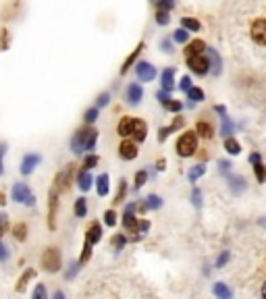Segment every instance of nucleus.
<instances>
[{
    "mask_svg": "<svg viewBox=\"0 0 266 299\" xmlns=\"http://www.w3.org/2000/svg\"><path fill=\"white\" fill-rule=\"evenodd\" d=\"M96 139H98V131L94 127H83L73 135V139H71V150L75 154L92 152L96 148Z\"/></svg>",
    "mask_w": 266,
    "mask_h": 299,
    "instance_id": "obj_1",
    "label": "nucleus"
},
{
    "mask_svg": "<svg viewBox=\"0 0 266 299\" xmlns=\"http://www.w3.org/2000/svg\"><path fill=\"white\" fill-rule=\"evenodd\" d=\"M135 204H127V208H125V214H123V226L127 228L129 233H137L133 239L137 241L141 235H144L148 228H150V222L148 220H137L135 216H133V212H135Z\"/></svg>",
    "mask_w": 266,
    "mask_h": 299,
    "instance_id": "obj_2",
    "label": "nucleus"
},
{
    "mask_svg": "<svg viewBox=\"0 0 266 299\" xmlns=\"http://www.w3.org/2000/svg\"><path fill=\"white\" fill-rule=\"evenodd\" d=\"M196 148H198V135L193 133V131L181 133L179 142H177V154L183 156V158H189V156H193Z\"/></svg>",
    "mask_w": 266,
    "mask_h": 299,
    "instance_id": "obj_3",
    "label": "nucleus"
},
{
    "mask_svg": "<svg viewBox=\"0 0 266 299\" xmlns=\"http://www.w3.org/2000/svg\"><path fill=\"white\" fill-rule=\"evenodd\" d=\"M11 198L19 204H27V206H33L35 204V196L31 193V189L25 185V183H17L11 191Z\"/></svg>",
    "mask_w": 266,
    "mask_h": 299,
    "instance_id": "obj_4",
    "label": "nucleus"
},
{
    "mask_svg": "<svg viewBox=\"0 0 266 299\" xmlns=\"http://www.w3.org/2000/svg\"><path fill=\"white\" fill-rule=\"evenodd\" d=\"M42 266L46 272H57L61 268V252L57 248H48L42 256Z\"/></svg>",
    "mask_w": 266,
    "mask_h": 299,
    "instance_id": "obj_5",
    "label": "nucleus"
},
{
    "mask_svg": "<svg viewBox=\"0 0 266 299\" xmlns=\"http://www.w3.org/2000/svg\"><path fill=\"white\" fill-rule=\"evenodd\" d=\"M187 65H189L191 71L196 73V75H200V77L210 71V65H208V61H206L202 54H200V56H189V58H187Z\"/></svg>",
    "mask_w": 266,
    "mask_h": 299,
    "instance_id": "obj_6",
    "label": "nucleus"
},
{
    "mask_svg": "<svg viewBox=\"0 0 266 299\" xmlns=\"http://www.w3.org/2000/svg\"><path fill=\"white\" fill-rule=\"evenodd\" d=\"M71 174H73V164H69L65 170H61L55 179V191L61 193L65 189H69V181H71Z\"/></svg>",
    "mask_w": 266,
    "mask_h": 299,
    "instance_id": "obj_7",
    "label": "nucleus"
},
{
    "mask_svg": "<svg viewBox=\"0 0 266 299\" xmlns=\"http://www.w3.org/2000/svg\"><path fill=\"white\" fill-rule=\"evenodd\" d=\"M135 73H137V77H139L141 81H152V79L156 77V69H154L150 63H146V61H139V63L135 65Z\"/></svg>",
    "mask_w": 266,
    "mask_h": 299,
    "instance_id": "obj_8",
    "label": "nucleus"
},
{
    "mask_svg": "<svg viewBox=\"0 0 266 299\" xmlns=\"http://www.w3.org/2000/svg\"><path fill=\"white\" fill-rule=\"evenodd\" d=\"M252 40L260 46H266V19H258L252 25Z\"/></svg>",
    "mask_w": 266,
    "mask_h": 299,
    "instance_id": "obj_9",
    "label": "nucleus"
},
{
    "mask_svg": "<svg viewBox=\"0 0 266 299\" xmlns=\"http://www.w3.org/2000/svg\"><path fill=\"white\" fill-rule=\"evenodd\" d=\"M119 154L123 160H133V158H137V146L133 142H129V139H125V142L119 146Z\"/></svg>",
    "mask_w": 266,
    "mask_h": 299,
    "instance_id": "obj_10",
    "label": "nucleus"
},
{
    "mask_svg": "<svg viewBox=\"0 0 266 299\" xmlns=\"http://www.w3.org/2000/svg\"><path fill=\"white\" fill-rule=\"evenodd\" d=\"M40 160H42V158H40L38 154H27V156L23 158V162H21V172H23V174H31L33 168L40 164Z\"/></svg>",
    "mask_w": 266,
    "mask_h": 299,
    "instance_id": "obj_11",
    "label": "nucleus"
},
{
    "mask_svg": "<svg viewBox=\"0 0 266 299\" xmlns=\"http://www.w3.org/2000/svg\"><path fill=\"white\" fill-rule=\"evenodd\" d=\"M250 162L254 164L256 179H258L260 183H264V181H266V166L262 164V158H260V154H252V156H250Z\"/></svg>",
    "mask_w": 266,
    "mask_h": 299,
    "instance_id": "obj_12",
    "label": "nucleus"
},
{
    "mask_svg": "<svg viewBox=\"0 0 266 299\" xmlns=\"http://www.w3.org/2000/svg\"><path fill=\"white\" fill-rule=\"evenodd\" d=\"M173 77H175V69L173 67H169V69H165L163 71V75H161V83H163V92H173L175 90V81H173Z\"/></svg>",
    "mask_w": 266,
    "mask_h": 299,
    "instance_id": "obj_13",
    "label": "nucleus"
},
{
    "mask_svg": "<svg viewBox=\"0 0 266 299\" xmlns=\"http://www.w3.org/2000/svg\"><path fill=\"white\" fill-rule=\"evenodd\" d=\"M100 239H102V226H100V222H92V226L87 228L85 243H87V245H94V243H98Z\"/></svg>",
    "mask_w": 266,
    "mask_h": 299,
    "instance_id": "obj_14",
    "label": "nucleus"
},
{
    "mask_svg": "<svg viewBox=\"0 0 266 299\" xmlns=\"http://www.w3.org/2000/svg\"><path fill=\"white\" fill-rule=\"evenodd\" d=\"M141 98H144V90H141V85L139 83H131L127 87V100H129V104H139Z\"/></svg>",
    "mask_w": 266,
    "mask_h": 299,
    "instance_id": "obj_15",
    "label": "nucleus"
},
{
    "mask_svg": "<svg viewBox=\"0 0 266 299\" xmlns=\"http://www.w3.org/2000/svg\"><path fill=\"white\" fill-rule=\"evenodd\" d=\"M146 133H148L146 123H144V121H139V118H133V131H131V135L135 137V142H144V139H146Z\"/></svg>",
    "mask_w": 266,
    "mask_h": 299,
    "instance_id": "obj_16",
    "label": "nucleus"
},
{
    "mask_svg": "<svg viewBox=\"0 0 266 299\" xmlns=\"http://www.w3.org/2000/svg\"><path fill=\"white\" fill-rule=\"evenodd\" d=\"M206 50H208V54H210V61H208L210 71L215 73V75H221V71H223V61H221V56L217 54V50H210V48H206Z\"/></svg>",
    "mask_w": 266,
    "mask_h": 299,
    "instance_id": "obj_17",
    "label": "nucleus"
},
{
    "mask_svg": "<svg viewBox=\"0 0 266 299\" xmlns=\"http://www.w3.org/2000/svg\"><path fill=\"white\" fill-rule=\"evenodd\" d=\"M204 50H206V44H204L202 40H193V42L185 48V56H187V58H189V56H200Z\"/></svg>",
    "mask_w": 266,
    "mask_h": 299,
    "instance_id": "obj_18",
    "label": "nucleus"
},
{
    "mask_svg": "<svg viewBox=\"0 0 266 299\" xmlns=\"http://www.w3.org/2000/svg\"><path fill=\"white\" fill-rule=\"evenodd\" d=\"M141 50H144V42H139V44H137V48H135V50L131 52V54H129V58H127L125 63H123V67H121V73H123V75H125V73L129 71V67H131V65H133V61L141 54Z\"/></svg>",
    "mask_w": 266,
    "mask_h": 299,
    "instance_id": "obj_19",
    "label": "nucleus"
},
{
    "mask_svg": "<svg viewBox=\"0 0 266 299\" xmlns=\"http://www.w3.org/2000/svg\"><path fill=\"white\" fill-rule=\"evenodd\" d=\"M92 183H94V179H92L90 170H81V172H79V177H77V185H79V189H81V191L92 189Z\"/></svg>",
    "mask_w": 266,
    "mask_h": 299,
    "instance_id": "obj_20",
    "label": "nucleus"
},
{
    "mask_svg": "<svg viewBox=\"0 0 266 299\" xmlns=\"http://www.w3.org/2000/svg\"><path fill=\"white\" fill-rule=\"evenodd\" d=\"M179 127H183V116H177V121L173 123V125L163 127L161 131H158V139H161V142H165V139L169 137V133H171V131H175V129H179Z\"/></svg>",
    "mask_w": 266,
    "mask_h": 299,
    "instance_id": "obj_21",
    "label": "nucleus"
},
{
    "mask_svg": "<svg viewBox=\"0 0 266 299\" xmlns=\"http://www.w3.org/2000/svg\"><path fill=\"white\" fill-rule=\"evenodd\" d=\"M57 196H59V193H57L55 189H52V191H50V216H48V224H50V228H55V216H57V204H59Z\"/></svg>",
    "mask_w": 266,
    "mask_h": 299,
    "instance_id": "obj_22",
    "label": "nucleus"
},
{
    "mask_svg": "<svg viewBox=\"0 0 266 299\" xmlns=\"http://www.w3.org/2000/svg\"><path fill=\"white\" fill-rule=\"evenodd\" d=\"M212 293L217 295V299H231V297H233L231 289H229L225 283H217L215 287H212Z\"/></svg>",
    "mask_w": 266,
    "mask_h": 299,
    "instance_id": "obj_23",
    "label": "nucleus"
},
{
    "mask_svg": "<svg viewBox=\"0 0 266 299\" xmlns=\"http://www.w3.org/2000/svg\"><path fill=\"white\" fill-rule=\"evenodd\" d=\"M158 208H163V200H161V196H156V193L148 196L146 204L141 206V210H158Z\"/></svg>",
    "mask_w": 266,
    "mask_h": 299,
    "instance_id": "obj_24",
    "label": "nucleus"
},
{
    "mask_svg": "<svg viewBox=\"0 0 266 299\" xmlns=\"http://www.w3.org/2000/svg\"><path fill=\"white\" fill-rule=\"evenodd\" d=\"M33 276H35V270H31V268H29L25 274H21L19 283H17V287H15V289H17V293H23V291H25V287H27V283H29V280H31Z\"/></svg>",
    "mask_w": 266,
    "mask_h": 299,
    "instance_id": "obj_25",
    "label": "nucleus"
},
{
    "mask_svg": "<svg viewBox=\"0 0 266 299\" xmlns=\"http://www.w3.org/2000/svg\"><path fill=\"white\" fill-rule=\"evenodd\" d=\"M131 131H133V118H123V121L119 123V135L129 137Z\"/></svg>",
    "mask_w": 266,
    "mask_h": 299,
    "instance_id": "obj_26",
    "label": "nucleus"
},
{
    "mask_svg": "<svg viewBox=\"0 0 266 299\" xmlns=\"http://www.w3.org/2000/svg\"><path fill=\"white\" fill-rule=\"evenodd\" d=\"M181 27L185 31H200V21L191 19V17H181Z\"/></svg>",
    "mask_w": 266,
    "mask_h": 299,
    "instance_id": "obj_27",
    "label": "nucleus"
},
{
    "mask_svg": "<svg viewBox=\"0 0 266 299\" xmlns=\"http://www.w3.org/2000/svg\"><path fill=\"white\" fill-rule=\"evenodd\" d=\"M225 150H227L229 154L237 156V154L241 152V146H239V142H237V139H233V137H227V139H225Z\"/></svg>",
    "mask_w": 266,
    "mask_h": 299,
    "instance_id": "obj_28",
    "label": "nucleus"
},
{
    "mask_svg": "<svg viewBox=\"0 0 266 299\" xmlns=\"http://www.w3.org/2000/svg\"><path fill=\"white\" fill-rule=\"evenodd\" d=\"M96 187H98V196H106L109 193V174H100L96 179Z\"/></svg>",
    "mask_w": 266,
    "mask_h": 299,
    "instance_id": "obj_29",
    "label": "nucleus"
},
{
    "mask_svg": "<svg viewBox=\"0 0 266 299\" xmlns=\"http://www.w3.org/2000/svg\"><path fill=\"white\" fill-rule=\"evenodd\" d=\"M204 174H206V166H204V164H196V166L189 170V181L196 183L200 177H204Z\"/></svg>",
    "mask_w": 266,
    "mask_h": 299,
    "instance_id": "obj_30",
    "label": "nucleus"
},
{
    "mask_svg": "<svg viewBox=\"0 0 266 299\" xmlns=\"http://www.w3.org/2000/svg\"><path fill=\"white\" fill-rule=\"evenodd\" d=\"M13 235H15V239H17V241H25V237H27V226H25L23 222L15 224V228H13Z\"/></svg>",
    "mask_w": 266,
    "mask_h": 299,
    "instance_id": "obj_31",
    "label": "nucleus"
},
{
    "mask_svg": "<svg viewBox=\"0 0 266 299\" xmlns=\"http://www.w3.org/2000/svg\"><path fill=\"white\" fill-rule=\"evenodd\" d=\"M87 214V202H85V198H77L75 200V216H85Z\"/></svg>",
    "mask_w": 266,
    "mask_h": 299,
    "instance_id": "obj_32",
    "label": "nucleus"
},
{
    "mask_svg": "<svg viewBox=\"0 0 266 299\" xmlns=\"http://www.w3.org/2000/svg\"><path fill=\"white\" fill-rule=\"evenodd\" d=\"M221 121H223V127H221V133L229 137V135H231V133H233V123H231V121H229L227 112H225V114H221Z\"/></svg>",
    "mask_w": 266,
    "mask_h": 299,
    "instance_id": "obj_33",
    "label": "nucleus"
},
{
    "mask_svg": "<svg viewBox=\"0 0 266 299\" xmlns=\"http://www.w3.org/2000/svg\"><path fill=\"white\" fill-rule=\"evenodd\" d=\"M196 131L202 135V137H212V133H215V129H212V125H208V123H198L196 125Z\"/></svg>",
    "mask_w": 266,
    "mask_h": 299,
    "instance_id": "obj_34",
    "label": "nucleus"
},
{
    "mask_svg": "<svg viewBox=\"0 0 266 299\" xmlns=\"http://www.w3.org/2000/svg\"><path fill=\"white\" fill-rule=\"evenodd\" d=\"M187 98H189L191 102H202V100H204V92L200 90V87H191V90L187 92Z\"/></svg>",
    "mask_w": 266,
    "mask_h": 299,
    "instance_id": "obj_35",
    "label": "nucleus"
},
{
    "mask_svg": "<svg viewBox=\"0 0 266 299\" xmlns=\"http://www.w3.org/2000/svg\"><path fill=\"white\" fill-rule=\"evenodd\" d=\"M100 162V158L96 156V154H90V156H85V160H83V170H90V168H94L96 164Z\"/></svg>",
    "mask_w": 266,
    "mask_h": 299,
    "instance_id": "obj_36",
    "label": "nucleus"
},
{
    "mask_svg": "<svg viewBox=\"0 0 266 299\" xmlns=\"http://www.w3.org/2000/svg\"><path fill=\"white\" fill-rule=\"evenodd\" d=\"M187 40H189V33H187L183 27L175 31V42H177V44H183V42H187Z\"/></svg>",
    "mask_w": 266,
    "mask_h": 299,
    "instance_id": "obj_37",
    "label": "nucleus"
},
{
    "mask_svg": "<svg viewBox=\"0 0 266 299\" xmlns=\"http://www.w3.org/2000/svg\"><path fill=\"white\" fill-rule=\"evenodd\" d=\"M31 299H48V291H46V287H44V285H38V287H35Z\"/></svg>",
    "mask_w": 266,
    "mask_h": 299,
    "instance_id": "obj_38",
    "label": "nucleus"
},
{
    "mask_svg": "<svg viewBox=\"0 0 266 299\" xmlns=\"http://www.w3.org/2000/svg\"><path fill=\"white\" fill-rule=\"evenodd\" d=\"M125 193H127V181H121V183H119V193H117V198H115V204L123 202V198H125Z\"/></svg>",
    "mask_w": 266,
    "mask_h": 299,
    "instance_id": "obj_39",
    "label": "nucleus"
},
{
    "mask_svg": "<svg viewBox=\"0 0 266 299\" xmlns=\"http://www.w3.org/2000/svg\"><path fill=\"white\" fill-rule=\"evenodd\" d=\"M111 243H113V248L123 250V248H125V243H127V239H125V235H115Z\"/></svg>",
    "mask_w": 266,
    "mask_h": 299,
    "instance_id": "obj_40",
    "label": "nucleus"
},
{
    "mask_svg": "<svg viewBox=\"0 0 266 299\" xmlns=\"http://www.w3.org/2000/svg\"><path fill=\"white\" fill-rule=\"evenodd\" d=\"M156 21H158V25H167V23H169V11L158 9V13H156Z\"/></svg>",
    "mask_w": 266,
    "mask_h": 299,
    "instance_id": "obj_41",
    "label": "nucleus"
},
{
    "mask_svg": "<svg viewBox=\"0 0 266 299\" xmlns=\"http://www.w3.org/2000/svg\"><path fill=\"white\" fill-rule=\"evenodd\" d=\"M146 181H148V172H146V170H139V172H137V177H135V189L144 187Z\"/></svg>",
    "mask_w": 266,
    "mask_h": 299,
    "instance_id": "obj_42",
    "label": "nucleus"
},
{
    "mask_svg": "<svg viewBox=\"0 0 266 299\" xmlns=\"http://www.w3.org/2000/svg\"><path fill=\"white\" fill-rule=\"evenodd\" d=\"M191 204L196 206V208H200V206H202V191H200L198 187L191 191Z\"/></svg>",
    "mask_w": 266,
    "mask_h": 299,
    "instance_id": "obj_43",
    "label": "nucleus"
},
{
    "mask_svg": "<svg viewBox=\"0 0 266 299\" xmlns=\"http://www.w3.org/2000/svg\"><path fill=\"white\" fill-rule=\"evenodd\" d=\"M83 118H85V123H87V125H92V123L98 118V108H90V110H85Z\"/></svg>",
    "mask_w": 266,
    "mask_h": 299,
    "instance_id": "obj_44",
    "label": "nucleus"
},
{
    "mask_svg": "<svg viewBox=\"0 0 266 299\" xmlns=\"http://www.w3.org/2000/svg\"><path fill=\"white\" fill-rule=\"evenodd\" d=\"M9 231V216L5 212H0V237Z\"/></svg>",
    "mask_w": 266,
    "mask_h": 299,
    "instance_id": "obj_45",
    "label": "nucleus"
},
{
    "mask_svg": "<svg viewBox=\"0 0 266 299\" xmlns=\"http://www.w3.org/2000/svg\"><path fill=\"white\" fill-rule=\"evenodd\" d=\"M104 222L109 224V226H115V224H117V214H115V210H106V214H104Z\"/></svg>",
    "mask_w": 266,
    "mask_h": 299,
    "instance_id": "obj_46",
    "label": "nucleus"
},
{
    "mask_svg": "<svg viewBox=\"0 0 266 299\" xmlns=\"http://www.w3.org/2000/svg\"><path fill=\"white\" fill-rule=\"evenodd\" d=\"M165 108H167V110H171V112H179V110L183 108V104H181V102H177V100H171Z\"/></svg>",
    "mask_w": 266,
    "mask_h": 299,
    "instance_id": "obj_47",
    "label": "nucleus"
},
{
    "mask_svg": "<svg viewBox=\"0 0 266 299\" xmlns=\"http://www.w3.org/2000/svg\"><path fill=\"white\" fill-rule=\"evenodd\" d=\"M154 3H156L158 7H161L163 11H171V9L175 7V3H173V0H154Z\"/></svg>",
    "mask_w": 266,
    "mask_h": 299,
    "instance_id": "obj_48",
    "label": "nucleus"
},
{
    "mask_svg": "<svg viewBox=\"0 0 266 299\" xmlns=\"http://www.w3.org/2000/svg\"><path fill=\"white\" fill-rule=\"evenodd\" d=\"M179 90H181V92H189V90H191V79H189L187 75L179 81Z\"/></svg>",
    "mask_w": 266,
    "mask_h": 299,
    "instance_id": "obj_49",
    "label": "nucleus"
},
{
    "mask_svg": "<svg viewBox=\"0 0 266 299\" xmlns=\"http://www.w3.org/2000/svg\"><path fill=\"white\" fill-rule=\"evenodd\" d=\"M229 258H231V254H229V252H223V254L219 256V260H217V268H223L225 264L229 262Z\"/></svg>",
    "mask_w": 266,
    "mask_h": 299,
    "instance_id": "obj_50",
    "label": "nucleus"
},
{
    "mask_svg": "<svg viewBox=\"0 0 266 299\" xmlns=\"http://www.w3.org/2000/svg\"><path fill=\"white\" fill-rule=\"evenodd\" d=\"M109 100H111V96L106 94V92H104V94H100V96H98V106H96V108H104L106 104H109Z\"/></svg>",
    "mask_w": 266,
    "mask_h": 299,
    "instance_id": "obj_51",
    "label": "nucleus"
},
{
    "mask_svg": "<svg viewBox=\"0 0 266 299\" xmlns=\"http://www.w3.org/2000/svg\"><path fill=\"white\" fill-rule=\"evenodd\" d=\"M81 268V264L77 262V264H71V268H69V272H67V278H73L75 274H77V270Z\"/></svg>",
    "mask_w": 266,
    "mask_h": 299,
    "instance_id": "obj_52",
    "label": "nucleus"
},
{
    "mask_svg": "<svg viewBox=\"0 0 266 299\" xmlns=\"http://www.w3.org/2000/svg\"><path fill=\"white\" fill-rule=\"evenodd\" d=\"M158 100H161V104H163V106H167V104L171 102V96H169V92H158Z\"/></svg>",
    "mask_w": 266,
    "mask_h": 299,
    "instance_id": "obj_53",
    "label": "nucleus"
},
{
    "mask_svg": "<svg viewBox=\"0 0 266 299\" xmlns=\"http://www.w3.org/2000/svg\"><path fill=\"white\" fill-rule=\"evenodd\" d=\"M231 187L243 189V187H245V185H243V179H241V177H233V179H231Z\"/></svg>",
    "mask_w": 266,
    "mask_h": 299,
    "instance_id": "obj_54",
    "label": "nucleus"
},
{
    "mask_svg": "<svg viewBox=\"0 0 266 299\" xmlns=\"http://www.w3.org/2000/svg\"><path fill=\"white\" fill-rule=\"evenodd\" d=\"M9 258V252H7V248L3 243H0V260H7Z\"/></svg>",
    "mask_w": 266,
    "mask_h": 299,
    "instance_id": "obj_55",
    "label": "nucleus"
},
{
    "mask_svg": "<svg viewBox=\"0 0 266 299\" xmlns=\"http://www.w3.org/2000/svg\"><path fill=\"white\" fill-rule=\"evenodd\" d=\"M161 46H163V50H165V52H173V50H171V42H169V40H163V42H161Z\"/></svg>",
    "mask_w": 266,
    "mask_h": 299,
    "instance_id": "obj_56",
    "label": "nucleus"
},
{
    "mask_svg": "<svg viewBox=\"0 0 266 299\" xmlns=\"http://www.w3.org/2000/svg\"><path fill=\"white\" fill-rule=\"evenodd\" d=\"M3 154H5V146H0V174H3Z\"/></svg>",
    "mask_w": 266,
    "mask_h": 299,
    "instance_id": "obj_57",
    "label": "nucleus"
},
{
    "mask_svg": "<svg viewBox=\"0 0 266 299\" xmlns=\"http://www.w3.org/2000/svg\"><path fill=\"white\" fill-rule=\"evenodd\" d=\"M229 166H231V164H229L227 160H223V162H221V170H223V172H227V170H229Z\"/></svg>",
    "mask_w": 266,
    "mask_h": 299,
    "instance_id": "obj_58",
    "label": "nucleus"
},
{
    "mask_svg": "<svg viewBox=\"0 0 266 299\" xmlns=\"http://www.w3.org/2000/svg\"><path fill=\"white\" fill-rule=\"evenodd\" d=\"M52 299H65V293H63V291H57V293H55V297H52Z\"/></svg>",
    "mask_w": 266,
    "mask_h": 299,
    "instance_id": "obj_59",
    "label": "nucleus"
},
{
    "mask_svg": "<svg viewBox=\"0 0 266 299\" xmlns=\"http://www.w3.org/2000/svg\"><path fill=\"white\" fill-rule=\"evenodd\" d=\"M262 297L266 299V283H264V287H262Z\"/></svg>",
    "mask_w": 266,
    "mask_h": 299,
    "instance_id": "obj_60",
    "label": "nucleus"
},
{
    "mask_svg": "<svg viewBox=\"0 0 266 299\" xmlns=\"http://www.w3.org/2000/svg\"><path fill=\"white\" fill-rule=\"evenodd\" d=\"M5 204V196H3V193H0V206H3Z\"/></svg>",
    "mask_w": 266,
    "mask_h": 299,
    "instance_id": "obj_61",
    "label": "nucleus"
}]
</instances>
